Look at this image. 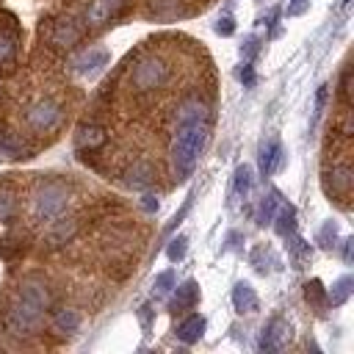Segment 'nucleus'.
Masks as SVG:
<instances>
[{
	"instance_id": "nucleus-20",
	"label": "nucleus",
	"mask_w": 354,
	"mask_h": 354,
	"mask_svg": "<svg viewBox=\"0 0 354 354\" xmlns=\"http://www.w3.org/2000/svg\"><path fill=\"white\" fill-rule=\"evenodd\" d=\"M351 288H354V279H351V277H340V279L326 290V304H332V307L346 304V299L351 296Z\"/></svg>"
},
{
	"instance_id": "nucleus-27",
	"label": "nucleus",
	"mask_w": 354,
	"mask_h": 354,
	"mask_svg": "<svg viewBox=\"0 0 354 354\" xmlns=\"http://www.w3.org/2000/svg\"><path fill=\"white\" fill-rule=\"evenodd\" d=\"M58 221V218H55ZM75 235V221H58V227L53 230V243H61V241H66V238H72Z\"/></svg>"
},
{
	"instance_id": "nucleus-32",
	"label": "nucleus",
	"mask_w": 354,
	"mask_h": 354,
	"mask_svg": "<svg viewBox=\"0 0 354 354\" xmlns=\"http://www.w3.org/2000/svg\"><path fill=\"white\" fill-rule=\"evenodd\" d=\"M288 238H290V235H288ZM290 241H293V243H290V249H293V260L301 263V260L310 254V246H307L301 238H290Z\"/></svg>"
},
{
	"instance_id": "nucleus-26",
	"label": "nucleus",
	"mask_w": 354,
	"mask_h": 354,
	"mask_svg": "<svg viewBox=\"0 0 354 354\" xmlns=\"http://www.w3.org/2000/svg\"><path fill=\"white\" fill-rule=\"evenodd\" d=\"M17 53V41L11 33H0V64H8Z\"/></svg>"
},
{
	"instance_id": "nucleus-38",
	"label": "nucleus",
	"mask_w": 354,
	"mask_h": 354,
	"mask_svg": "<svg viewBox=\"0 0 354 354\" xmlns=\"http://www.w3.org/2000/svg\"><path fill=\"white\" fill-rule=\"evenodd\" d=\"M254 53H257V41H254V39H246V44H243V55L252 58Z\"/></svg>"
},
{
	"instance_id": "nucleus-33",
	"label": "nucleus",
	"mask_w": 354,
	"mask_h": 354,
	"mask_svg": "<svg viewBox=\"0 0 354 354\" xmlns=\"http://www.w3.org/2000/svg\"><path fill=\"white\" fill-rule=\"evenodd\" d=\"M307 6H310V0H290L288 14H290V17H299V14H304V11H307Z\"/></svg>"
},
{
	"instance_id": "nucleus-2",
	"label": "nucleus",
	"mask_w": 354,
	"mask_h": 354,
	"mask_svg": "<svg viewBox=\"0 0 354 354\" xmlns=\"http://www.w3.org/2000/svg\"><path fill=\"white\" fill-rule=\"evenodd\" d=\"M66 202H69L66 185L50 180V183H41V185L36 188V194H33V199H30V213H33V218L41 221V224H44V221H55V218H61V213L66 210Z\"/></svg>"
},
{
	"instance_id": "nucleus-21",
	"label": "nucleus",
	"mask_w": 354,
	"mask_h": 354,
	"mask_svg": "<svg viewBox=\"0 0 354 354\" xmlns=\"http://www.w3.org/2000/svg\"><path fill=\"white\" fill-rule=\"evenodd\" d=\"M279 202H282V194H279V191H268V194L263 196V202H260L257 224H271V218H274V213H277Z\"/></svg>"
},
{
	"instance_id": "nucleus-40",
	"label": "nucleus",
	"mask_w": 354,
	"mask_h": 354,
	"mask_svg": "<svg viewBox=\"0 0 354 354\" xmlns=\"http://www.w3.org/2000/svg\"><path fill=\"white\" fill-rule=\"evenodd\" d=\"M343 243H346V249H343V257H346V263H351V243H354V241H351V238H346Z\"/></svg>"
},
{
	"instance_id": "nucleus-37",
	"label": "nucleus",
	"mask_w": 354,
	"mask_h": 354,
	"mask_svg": "<svg viewBox=\"0 0 354 354\" xmlns=\"http://www.w3.org/2000/svg\"><path fill=\"white\" fill-rule=\"evenodd\" d=\"M188 207H191V202H185V205H183V207H180V213H177V216H174V218H171V224H169V227H166V232H171V230H174V227H177V224H180V221H183V216H185V213H188Z\"/></svg>"
},
{
	"instance_id": "nucleus-23",
	"label": "nucleus",
	"mask_w": 354,
	"mask_h": 354,
	"mask_svg": "<svg viewBox=\"0 0 354 354\" xmlns=\"http://www.w3.org/2000/svg\"><path fill=\"white\" fill-rule=\"evenodd\" d=\"M22 155H25V152H22L19 141L11 138V136H6V133H0V158L14 160V158H22Z\"/></svg>"
},
{
	"instance_id": "nucleus-28",
	"label": "nucleus",
	"mask_w": 354,
	"mask_h": 354,
	"mask_svg": "<svg viewBox=\"0 0 354 354\" xmlns=\"http://www.w3.org/2000/svg\"><path fill=\"white\" fill-rule=\"evenodd\" d=\"M174 288V271H163L155 277V290L158 293H169Z\"/></svg>"
},
{
	"instance_id": "nucleus-24",
	"label": "nucleus",
	"mask_w": 354,
	"mask_h": 354,
	"mask_svg": "<svg viewBox=\"0 0 354 354\" xmlns=\"http://www.w3.org/2000/svg\"><path fill=\"white\" fill-rule=\"evenodd\" d=\"M249 188H252V171H249V166H238L235 169V194L246 196Z\"/></svg>"
},
{
	"instance_id": "nucleus-16",
	"label": "nucleus",
	"mask_w": 354,
	"mask_h": 354,
	"mask_svg": "<svg viewBox=\"0 0 354 354\" xmlns=\"http://www.w3.org/2000/svg\"><path fill=\"white\" fill-rule=\"evenodd\" d=\"M77 326H80V313L77 310H72V307L55 310V315H53V329L55 332L72 335V332H77Z\"/></svg>"
},
{
	"instance_id": "nucleus-1",
	"label": "nucleus",
	"mask_w": 354,
	"mask_h": 354,
	"mask_svg": "<svg viewBox=\"0 0 354 354\" xmlns=\"http://www.w3.org/2000/svg\"><path fill=\"white\" fill-rule=\"evenodd\" d=\"M207 141V122L196 119V122H177L174 124V141H171V163L177 177H188L199 160V152L205 149Z\"/></svg>"
},
{
	"instance_id": "nucleus-18",
	"label": "nucleus",
	"mask_w": 354,
	"mask_h": 354,
	"mask_svg": "<svg viewBox=\"0 0 354 354\" xmlns=\"http://www.w3.org/2000/svg\"><path fill=\"white\" fill-rule=\"evenodd\" d=\"M202 332H205V318H202V315H188V318L177 326V337H180L183 343H196V340L202 337Z\"/></svg>"
},
{
	"instance_id": "nucleus-22",
	"label": "nucleus",
	"mask_w": 354,
	"mask_h": 354,
	"mask_svg": "<svg viewBox=\"0 0 354 354\" xmlns=\"http://www.w3.org/2000/svg\"><path fill=\"white\" fill-rule=\"evenodd\" d=\"M304 299H307L315 310H324V307H326V290H324L321 279H310V282L304 285Z\"/></svg>"
},
{
	"instance_id": "nucleus-15",
	"label": "nucleus",
	"mask_w": 354,
	"mask_h": 354,
	"mask_svg": "<svg viewBox=\"0 0 354 354\" xmlns=\"http://www.w3.org/2000/svg\"><path fill=\"white\" fill-rule=\"evenodd\" d=\"M271 221H274V230H277L279 235H293V230H296V207L282 199Z\"/></svg>"
},
{
	"instance_id": "nucleus-7",
	"label": "nucleus",
	"mask_w": 354,
	"mask_h": 354,
	"mask_svg": "<svg viewBox=\"0 0 354 354\" xmlns=\"http://www.w3.org/2000/svg\"><path fill=\"white\" fill-rule=\"evenodd\" d=\"M282 160H285V155H282V144H279L277 138H268V141L260 144L257 166H260V174H263V177L274 174V171L282 166Z\"/></svg>"
},
{
	"instance_id": "nucleus-29",
	"label": "nucleus",
	"mask_w": 354,
	"mask_h": 354,
	"mask_svg": "<svg viewBox=\"0 0 354 354\" xmlns=\"http://www.w3.org/2000/svg\"><path fill=\"white\" fill-rule=\"evenodd\" d=\"M14 194H8V191H0V221H6L11 213H14Z\"/></svg>"
},
{
	"instance_id": "nucleus-11",
	"label": "nucleus",
	"mask_w": 354,
	"mask_h": 354,
	"mask_svg": "<svg viewBox=\"0 0 354 354\" xmlns=\"http://www.w3.org/2000/svg\"><path fill=\"white\" fill-rule=\"evenodd\" d=\"M232 307L243 315V313H254L257 307H260V301H257V293H254V288L249 285V282H238L235 288H232Z\"/></svg>"
},
{
	"instance_id": "nucleus-39",
	"label": "nucleus",
	"mask_w": 354,
	"mask_h": 354,
	"mask_svg": "<svg viewBox=\"0 0 354 354\" xmlns=\"http://www.w3.org/2000/svg\"><path fill=\"white\" fill-rule=\"evenodd\" d=\"M144 210H149V213L158 210V199L155 196H144Z\"/></svg>"
},
{
	"instance_id": "nucleus-35",
	"label": "nucleus",
	"mask_w": 354,
	"mask_h": 354,
	"mask_svg": "<svg viewBox=\"0 0 354 354\" xmlns=\"http://www.w3.org/2000/svg\"><path fill=\"white\" fill-rule=\"evenodd\" d=\"M348 77H351V69H346L343 72V80H340V97H343V102H348Z\"/></svg>"
},
{
	"instance_id": "nucleus-34",
	"label": "nucleus",
	"mask_w": 354,
	"mask_h": 354,
	"mask_svg": "<svg viewBox=\"0 0 354 354\" xmlns=\"http://www.w3.org/2000/svg\"><path fill=\"white\" fill-rule=\"evenodd\" d=\"M241 80H243V86H254V69H252L249 61H246L243 69H241Z\"/></svg>"
},
{
	"instance_id": "nucleus-31",
	"label": "nucleus",
	"mask_w": 354,
	"mask_h": 354,
	"mask_svg": "<svg viewBox=\"0 0 354 354\" xmlns=\"http://www.w3.org/2000/svg\"><path fill=\"white\" fill-rule=\"evenodd\" d=\"M335 235H337V227L332 224V221H326L324 224V230H321V235H318V241H321V246L324 249H329V246H335L332 241H335Z\"/></svg>"
},
{
	"instance_id": "nucleus-5",
	"label": "nucleus",
	"mask_w": 354,
	"mask_h": 354,
	"mask_svg": "<svg viewBox=\"0 0 354 354\" xmlns=\"http://www.w3.org/2000/svg\"><path fill=\"white\" fill-rule=\"evenodd\" d=\"M25 122H28V127H30V130L47 133V130H53V127L61 122V105H58L55 100H50V97L36 100V102L28 108Z\"/></svg>"
},
{
	"instance_id": "nucleus-8",
	"label": "nucleus",
	"mask_w": 354,
	"mask_h": 354,
	"mask_svg": "<svg viewBox=\"0 0 354 354\" xmlns=\"http://www.w3.org/2000/svg\"><path fill=\"white\" fill-rule=\"evenodd\" d=\"M80 28H77V22L75 19H58L55 25H53V30H50V41L55 44V47H72V44H77L80 41Z\"/></svg>"
},
{
	"instance_id": "nucleus-3",
	"label": "nucleus",
	"mask_w": 354,
	"mask_h": 354,
	"mask_svg": "<svg viewBox=\"0 0 354 354\" xmlns=\"http://www.w3.org/2000/svg\"><path fill=\"white\" fill-rule=\"evenodd\" d=\"M169 80V66L163 58L158 55H144L133 64L130 69V88L138 91V94H147V91H155L160 88L163 83Z\"/></svg>"
},
{
	"instance_id": "nucleus-25",
	"label": "nucleus",
	"mask_w": 354,
	"mask_h": 354,
	"mask_svg": "<svg viewBox=\"0 0 354 354\" xmlns=\"http://www.w3.org/2000/svg\"><path fill=\"white\" fill-rule=\"evenodd\" d=\"M185 249H188V238H185V235H177V238L169 243L166 257H169L171 263H177V260H183V257H185Z\"/></svg>"
},
{
	"instance_id": "nucleus-14",
	"label": "nucleus",
	"mask_w": 354,
	"mask_h": 354,
	"mask_svg": "<svg viewBox=\"0 0 354 354\" xmlns=\"http://www.w3.org/2000/svg\"><path fill=\"white\" fill-rule=\"evenodd\" d=\"M108 53L105 50H97V47H88L86 53H80L77 58H75V69L77 72H97V69H102L105 64H108Z\"/></svg>"
},
{
	"instance_id": "nucleus-13",
	"label": "nucleus",
	"mask_w": 354,
	"mask_h": 354,
	"mask_svg": "<svg viewBox=\"0 0 354 354\" xmlns=\"http://www.w3.org/2000/svg\"><path fill=\"white\" fill-rule=\"evenodd\" d=\"M174 288H177V285H174ZM196 301H199V285H196L194 279H188V282H183V285L174 290L171 310H174V313H180V310H191Z\"/></svg>"
},
{
	"instance_id": "nucleus-4",
	"label": "nucleus",
	"mask_w": 354,
	"mask_h": 354,
	"mask_svg": "<svg viewBox=\"0 0 354 354\" xmlns=\"http://www.w3.org/2000/svg\"><path fill=\"white\" fill-rule=\"evenodd\" d=\"M11 324L19 332H36L41 326V315H44V304L28 299V296H17V301L11 304Z\"/></svg>"
},
{
	"instance_id": "nucleus-17",
	"label": "nucleus",
	"mask_w": 354,
	"mask_h": 354,
	"mask_svg": "<svg viewBox=\"0 0 354 354\" xmlns=\"http://www.w3.org/2000/svg\"><path fill=\"white\" fill-rule=\"evenodd\" d=\"M196 119H205L207 122V105L199 102V100H185L177 108V113H174V124L177 122H196Z\"/></svg>"
},
{
	"instance_id": "nucleus-30",
	"label": "nucleus",
	"mask_w": 354,
	"mask_h": 354,
	"mask_svg": "<svg viewBox=\"0 0 354 354\" xmlns=\"http://www.w3.org/2000/svg\"><path fill=\"white\" fill-rule=\"evenodd\" d=\"M216 33H218V36H232V33H235V19H232L230 14L218 17V19H216Z\"/></svg>"
},
{
	"instance_id": "nucleus-9",
	"label": "nucleus",
	"mask_w": 354,
	"mask_h": 354,
	"mask_svg": "<svg viewBox=\"0 0 354 354\" xmlns=\"http://www.w3.org/2000/svg\"><path fill=\"white\" fill-rule=\"evenodd\" d=\"M351 183H354L351 166H332V171L326 174V191L332 196H348Z\"/></svg>"
},
{
	"instance_id": "nucleus-36",
	"label": "nucleus",
	"mask_w": 354,
	"mask_h": 354,
	"mask_svg": "<svg viewBox=\"0 0 354 354\" xmlns=\"http://www.w3.org/2000/svg\"><path fill=\"white\" fill-rule=\"evenodd\" d=\"M326 88H329V86H321V88H318V97H315V113H321L324 105H326Z\"/></svg>"
},
{
	"instance_id": "nucleus-10",
	"label": "nucleus",
	"mask_w": 354,
	"mask_h": 354,
	"mask_svg": "<svg viewBox=\"0 0 354 354\" xmlns=\"http://www.w3.org/2000/svg\"><path fill=\"white\" fill-rule=\"evenodd\" d=\"M122 3L124 0H91L88 3V8H86V22L88 25H105L119 8H122Z\"/></svg>"
},
{
	"instance_id": "nucleus-6",
	"label": "nucleus",
	"mask_w": 354,
	"mask_h": 354,
	"mask_svg": "<svg viewBox=\"0 0 354 354\" xmlns=\"http://www.w3.org/2000/svg\"><path fill=\"white\" fill-rule=\"evenodd\" d=\"M293 337V329L285 318H271L266 326H263V335H260V348L263 351H279L290 343Z\"/></svg>"
},
{
	"instance_id": "nucleus-19",
	"label": "nucleus",
	"mask_w": 354,
	"mask_h": 354,
	"mask_svg": "<svg viewBox=\"0 0 354 354\" xmlns=\"http://www.w3.org/2000/svg\"><path fill=\"white\" fill-rule=\"evenodd\" d=\"M152 177H155V169L144 160H138L127 169V185H133V188H147L152 183Z\"/></svg>"
},
{
	"instance_id": "nucleus-12",
	"label": "nucleus",
	"mask_w": 354,
	"mask_h": 354,
	"mask_svg": "<svg viewBox=\"0 0 354 354\" xmlns=\"http://www.w3.org/2000/svg\"><path fill=\"white\" fill-rule=\"evenodd\" d=\"M75 141H77V147L80 149H100L105 141H108V133L100 127V124H83L80 130H77V136H75Z\"/></svg>"
}]
</instances>
